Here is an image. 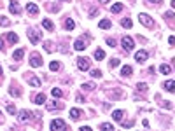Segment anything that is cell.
Instances as JSON below:
<instances>
[{"label": "cell", "mask_w": 175, "mask_h": 131, "mask_svg": "<svg viewBox=\"0 0 175 131\" xmlns=\"http://www.w3.org/2000/svg\"><path fill=\"white\" fill-rule=\"evenodd\" d=\"M100 128H102L103 131H112V129H114V124H111V122H103Z\"/></svg>", "instance_id": "obj_25"}, {"label": "cell", "mask_w": 175, "mask_h": 131, "mask_svg": "<svg viewBox=\"0 0 175 131\" xmlns=\"http://www.w3.org/2000/svg\"><path fill=\"white\" fill-rule=\"evenodd\" d=\"M33 101H35V103H37V105H42V103H44V101H46V96H44V95H42V93H40V95H37V96H35V98H33Z\"/></svg>", "instance_id": "obj_21"}, {"label": "cell", "mask_w": 175, "mask_h": 131, "mask_svg": "<svg viewBox=\"0 0 175 131\" xmlns=\"http://www.w3.org/2000/svg\"><path fill=\"white\" fill-rule=\"evenodd\" d=\"M30 65H32L33 68L40 67V65H42V56H40V54H37V53H33V54L30 56Z\"/></svg>", "instance_id": "obj_4"}, {"label": "cell", "mask_w": 175, "mask_h": 131, "mask_svg": "<svg viewBox=\"0 0 175 131\" xmlns=\"http://www.w3.org/2000/svg\"><path fill=\"white\" fill-rule=\"evenodd\" d=\"M165 18H166L168 21H172V18H173V11H170V12H166V14H165Z\"/></svg>", "instance_id": "obj_41"}, {"label": "cell", "mask_w": 175, "mask_h": 131, "mask_svg": "<svg viewBox=\"0 0 175 131\" xmlns=\"http://www.w3.org/2000/svg\"><path fill=\"white\" fill-rule=\"evenodd\" d=\"M112 117H114V121H116V122H121V121H123V117H124V114H123V110H116V112L112 114Z\"/></svg>", "instance_id": "obj_15"}, {"label": "cell", "mask_w": 175, "mask_h": 131, "mask_svg": "<svg viewBox=\"0 0 175 131\" xmlns=\"http://www.w3.org/2000/svg\"><path fill=\"white\" fill-rule=\"evenodd\" d=\"M82 89H86V91H91V89H93V84H90V82L82 84Z\"/></svg>", "instance_id": "obj_36"}, {"label": "cell", "mask_w": 175, "mask_h": 131, "mask_svg": "<svg viewBox=\"0 0 175 131\" xmlns=\"http://www.w3.org/2000/svg\"><path fill=\"white\" fill-rule=\"evenodd\" d=\"M123 47H124L126 51H131V49L135 47L133 38H131V37H123Z\"/></svg>", "instance_id": "obj_6"}, {"label": "cell", "mask_w": 175, "mask_h": 131, "mask_svg": "<svg viewBox=\"0 0 175 131\" xmlns=\"http://www.w3.org/2000/svg\"><path fill=\"white\" fill-rule=\"evenodd\" d=\"M117 65H119V59L117 58H112L111 59V67H117Z\"/></svg>", "instance_id": "obj_39"}, {"label": "cell", "mask_w": 175, "mask_h": 131, "mask_svg": "<svg viewBox=\"0 0 175 131\" xmlns=\"http://www.w3.org/2000/svg\"><path fill=\"white\" fill-rule=\"evenodd\" d=\"M75 28V23L72 19H65V30H74Z\"/></svg>", "instance_id": "obj_19"}, {"label": "cell", "mask_w": 175, "mask_h": 131, "mask_svg": "<svg viewBox=\"0 0 175 131\" xmlns=\"http://www.w3.org/2000/svg\"><path fill=\"white\" fill-rule=\"evenodd\" d=\"M81 131H91V128H90V126H82Z\"/></svg>", "instance_id": "obj_44"}, {"label": "cell", "mask_w": 175, "mask_h": 131, "mask_svg": "<svg viewBox=\"0 0 175 131\" xmlns=\"http://www.w3.org/2000/svg\"><path fill=\"white\" fill-rule=\"evenodd\" d=\"M77 67H79V70H90V59L88 58H79L77 59Z\"/></svg>", "instance_id": "obj_7"}, {"label": "cell", "mask_w": 175, "mask_h": 131, "mask_svg": "<svg viewBox=\"0 0 175 131\" xmlns=\"http://www.w3.org/2000/svg\"><path fill=\"white\" fill-rule=\"evenodd\" d=\"M18 115H19V121H23V122H30L32 117H35V114H32L30 110H21Z\"/></svg>", "instance_id": "obj_3"}, {"label": "cell", "mask_w": 175, "mask_h": 131, "mask_svg": "<svg viewBox=\"0 0 175 131\" xmlns=\"http://www.w3.org/2000/svg\"><path fill=\"white\" fill-rule=\"evenodd\" d=\"M44 49H46V51H47V53H51V51H53V44H51V42H49V40H47V42H46V44H44Z\"/></svg>", "instance_id": "obj_34"}, {"label": "cell", "mask_w": 175, "mask_h": 131, "mask_svg": "<svg viewBox=\"0 0 175 131\" xmlns=\"http://www.w3.org/2000/svg\"><path fill=\"white\" fill-rule=\"evenodd\" d=\"M138 19H140V23H142L144 26H149V28L152 26V19H151L147 14H144V12H142V14H138Z\"/></svg>", "instance_id": "obj_8"}, {"label": "cell", "mask_w": 175, "mask_h": 131, "mask_svg": "<svg viewBox=\"0 0 175 131\" xmlns=\"http://www.w3.org/2000/svg\"><path fill=\"white\" fill-rule=\"evenodd\" d=\"M100 2H102V4H109V0H100Z\"/></svg>", "instance_id": "obj_47"}, {"label": "cell", "mask_w": 175, "mask_h": 131, "mask_svg": "<svg viewBox=\"0 0 175 131\" xmlns=\"http://www.w3.org/2000/svg\"><path fill=\"white\" fill-rule=\"evenodd\" d=\"M161 107H166V108H173L172 101H165V103H161Z\"/></svg>", "instance_id": "obj_42"}, {"label": "cell", "mask_w": 175, "mask_h": 131, "mask_svg": "<svg viewBox=\"0 0 175 131\" xmlns=\"http://www.w3.org/2000/svg\"><path fill=\"white\" fill-rule=\"evenodd\" d=\"M67 128V122H65L63 119H54L53 122H51V129L53 131H56V129H65Z\"/></svg>", "instance_id": "obj_5"}, {"label": "cell", "mask_w": 175, "mask_h": 131, "mask_svg": "<svg viewBox=\"0 0 175 131\" xmlns=\"http://www.w3.org/2000/svg\"><path fill=\"white\" fill-rule=\"evenodd\" d=\"M28 82H30V86H33V87H39L42 82H40V79H37V77H28Z\"/></svg>", "instance_id": "obj_16"}, {"label": "cell", "mask_w": 175, "mask_h": 131, "mask_svg": "<svg viewBox=\"0 0 175 131\" xmlns=\"http://www.w3.org/2000/svg\"><path fill=\"white\" fill-rule=\"evenodd\" d=\"M96 14H98V11H96V9H91V11H90V16H96Z\"/></svg>", "instance_id": "obj_43"}, {"label": "cell", "mask_w": 175, "mask_h": 131, "mask_svg": "<svg viewBox=\"0 0 175 131\" xmlns=\"http://www.w3.org/2000/svg\"><path fill=\"white\" fill-rule=\"evenodd\" d=\"M42 25H44V28L49 30V32L54 30V25H53V21H51V19H42Z\"/></svg>", "instance_id": "obj_13"}, {"label": "cell", "mask_w": 175, "mask_h": 131, "mask_svg": "<svg viewBox=\"0 0 175 131\" xmlns=\"http://www.w3.org/2000/svg\"><path fill=\"white\" fill-rule=\"evenodd\" d=\"M111 11H112V12H121V11H123V4H119V2L114 4V5L111 7Z\"/></svg>", "instance_id": "obj_27"}, {"label": "cell", "mask_w": 175, "mask_h": 131, "mask_svg": "<svg viewBox=\"0 0 175 131\" xmlns=\"http://www.w3.org/2000/svg\"><path fill=\"white\" fill-rule=\"evenodd\" d=\"M61 108H63V103H58V101L47 103V110H49V112H53V110H61Z\"/></svg>", "instance_id": "obj_10"}, {"label": "cell", "mask_w": 175, "mask_h": 131, "mask_svg": "<svg viewBox=\"0 0 175 131\" xmlns=\"http://www.w3.org/2000/svg\"><path fill=\"white\" fill-rule=\"evenodd\" d=\"M163 87H165V89H166L168 93H173V80H166Z\"/></svg>", "instance_id": "obj_23"}, {"label": "cell", "mask_w": 175, "mask_h": 131, "mask_svg": "<svg viewBox=\"0 0 175 131\" xmlns=\"http://www.w3.org/2000/svg\"><path fill=\"white\" fill-rule=\"evenodd\" d=\"M28 38H30V42H32V44H39V40L42 38V35H40L37 30L30 28V30H28Z\"/></svg>", "instance_id": "obj_2"}, {"label": "cell", "mask_w": 175, "mask_h": 131, "mask_svg": "<svg viewBox=\"0 0 175 131\" xmlns=\"http://www.w3.org/2000/svg\"><path fill=\"white\" fill-rule=\"evenodd\" d=\"M2 49H4V40L0 38V51H2Z\"/></svg>", "instance_id": "obj_46"}, {"label": "cell", "mask_w": 175, "mask_h": 131, "mask_svg": "<svg viewBox=\"0 0 175 131\" xmlns=\"http://www.w3.org/2000/svg\"><path fill=\"white\" fill-rule=\"evenodd\" d=\"M49 68H51L53 72L60 70V63H58V61H51V63H49Z\"/></svg>", "instance_id": "obj_30"}, {"label": "cell", "mask_w": 175, "mask_h": 131, "mask_svg": "<svg viewBox=\"0 0 175 131\" xmlns=\"http://www.w3.org/2000/svg\"><path fill=\"white\" fill-rule=\"evenodd\" d=\"M121 25H123L124 28H131V26H133V21H131L130 18H126V19H123V21H121Z\"/></svg>", "instance_id": "obj_24"}, {"label": "cell", "mask_w": 175, "mask_h": 131, "mask_svg": "<svg viewBox=\"0 0 175 131\" xmlns=\"http://www.w3.org/2000/svg\"><path fill=\"white\" fill-rule=\"evenodd\" d=\"M109 96H111V98H121L123 93L121 91H112V93H109Z\"/></svg>", "instance_id": "obj_33"}, {"label": "cell", "mask_w": 175, "mask_h": 131, "mask_svg": "<svg viewBox=\"0 0 175 131\" xmlns=\"http://www.w3.org/2000/svg\"><path fill=\"white\" fill-rule=\"evenodd\" d=\"M135 59H137V61H145V59H147V51H138V53L135 54Z\"/></svg>", "instance_id": "obj_14"}, {"label": "cell", "mask_w": 175, "mask_h": 131, "mask_svg": "<svg viewBox=\"0 0 175 131\" xmlns=\"http://www.w3.org/2000/svg\"><path fill=\"white\" fill-rule=\"evenodd\" d=\"M9 91H11V95H12V96H19V95H21L18 87H12V89H9Z\"/></svg>", "instance_id": "obj_37"}, {"label": "cell", "mask_w": 175, "mask_h": 131, "mask_svg": "<svg viewBox=\"0 0 175 131\" xmlns=\"http://www.w3.org/2000/svg\"><path fill=\"white\" fill-rule=\"evenodd\" d=\"M100 28H111V21H109V19H102L100 21Z\"/></svg>", "instance_id": "obj_31"}, {"label": "cell", "mask_w": 175, "mask_h": 131, "mask_svg": "<svg viewBox=\"0 0 175 131\" xmlns=\"http://www.w3.org/2000/svg\"><path fill=\"white\" fill-rule=\"evenodd\" d=\"M91 77H96V79L102 77V72H100V70H93V72H91Z\"/></svg>", "instance_id": "obj_38"}, {"label": "cell", "mask_w": 175, "mask_h": 131, "mask_svg": "<svg viewBox=\"0 0 175 131\" xmlns=\"http://www.w3.org/2000/svg\"><path fill=\"white\" fill-rule=\"evenodd\" d=\"M131 72H133V70H131V67H128V65H126V67H123V70H121V75L130 77V75H131Z\"/></svg>", "instance_id": "obj_22"}, {"label": "cell", "mask_w": 175, "mask_h": 131, "mask_svg": "<svg viewBox=\"0 0 175 131\" xmlns=\"http://www.w3.org/2000/svg\"><path fill=\"white\" fill-rule=\"evenodd\" d=\"M0 25H2V26H7V25H9V19H7L5 16H2V18H0Z\"/></svg>", "instance_id": "obj_35"}, {"label": "cell", "mask_w": 175, "mask_h": 131, "mask_svg": "<svg viewBox=\"0 0 175 131\" xmlns=\"http://www.w3.org/2000/svg\"><path fill=\"white\" fill-rule=\"evenodd\" d=\"M137 91H140V93H145V91H147V84H145V82H140V84H137Z\"/></svg>", "instance_id": "obj_26"}, {"label": "cell", "mask_w": 175, "mask_h": 131, "mask_svg": "<svg viewBox=\"0 0 175 131\" xmlns=\"http://www.w3.org/2000/svg\"><path fill=\"white\" fill-rule=\"evenodd\" d=\"M0 115H2V112H0Z\"/></svg>", "instance_id": "obj_49"}, {"label": "cell", "mask_w": 175, "mask_h": 131, "mask_svg": "<svg viewBox=\"0 0 175 131\" xmlns=\"http://www.w3.org/2000/svg\"><path fill=\"white\" fill-rule=\"evenodd\" d=\"M5 108H7V112H9V114H11V115H12V114H16V107H14V105H12V103H9V105H7V107H5Z\"/></svg>", "instance_id": "obj_32"}, {"label": "cell", "mask_w": 175, "mask_h": 131, "mask_svg": "<svg viewBox=\"0 0 175 131\" xmlns=\"http://www.w3.org/2000/svg\"><path fill=\"white\" fill-rule=\"evenodd\" d=\"M26 11H28L30 14H33V16H35V14H39V5H35V4H32V2H30V4H26Z\"/></svg>", "instance_id": "obj_12"}, {"label": "cell", "mask_w": 175, "mask_h": 131, "mask_svg": "<svg viewBox=\"0 0 175 131\" xmlns=\"http://www.w3.org/2000/svg\"><path fill=\"white\" fill-rule=\"evenodd\" d=\"M70 117H72L74 121H77V119L81 117V110H79V108H72V110H70Z\"/></svg>", "instance_id": "obj_17"}, {"label": "cell", "mask_w": 175, "mask_h": 131, "mask_svg": "<svg viewBox=\"0 0 175 131\" xmlns=\"http://www.w3.org/2000/svg\"><path fill=\"white\" fill-rule=\"evenodd\" d=\"M5 37H7V40H9V42H12V44H16V42L19 40V38H18V35H16V33H12V32H11V33H5Z\"/></svg>", "instance_id": "obj_18"}, {"label": "cell", "mask_w": 175, "mask_h": 131, "mask_svg": "<svg viewBox=\"0 0 175 131\" xmlns=\"http://www.w3.org/2000/svg\"><path fill=\"white\" fill-rule=\"evenodd\" d=\"M90 38V35H84V38H77L74 42V49L75 51H84L86 49V40Z\"/></svg>", "instance_id": "obj_1"}, {"label": "cell", "mask_w": 175, "mask_h": 131, "mask_svg": "<svg viewBox=\"0 0 175 131\" xmlns=\"http://www.w3.org/2000/svg\"><path fill=\"white\" fill-rule=\"evenodd\" d=\"M51 93H53V96H56V98H61V96H63V91H61V89H58V87L51 89Z\"/></svg>", "instance_id": "obj_29"}, {"label": "cell", "mask_w": 175, "mask_h": 131, "mask_svg": "<svg viewBox=\"0 0 175 131\" xmlns=\"http://www.w3.org/2000/svg\"><path fill=\"white\" fill-rule=\"evenodd\" d=\"M159 72H161L163 75H168V74L172 72V68L168 67V65H165V63H163V65H161V67H159Z\"/></svg>", "instance_id": "obj_20"}, {"label": "cell", "mask_w": 175, "mask_h": 131, "mask_svg": "<svg viewBox=\"0 0 175 131\" xmlns=\"http://www.w3.org/2000/svg\"><path fill=\"white\" fill-rule=\"evenodd\" d=\"M23 56H25V49H23V47H19V49H16V51H14V54H12V58H14L16 61H19V59L23 58Z\"/></svg>", "instance_id": "obj_11"}, {"label": "cell", "mask_w": 175, "mask_h": 131, "mask_svg": "<svg viewBox=\"0 0 175 131\" xmlns=\"http://www.w3.org/2000/svg\"><path fill=\"white\" fill-rule=\"evenodd\" d=\"M9 11L12 14H19L21 12V7H19V4L16 2V0H11V2H9Z\"/></svg>", "instance_id": "obj_9"}, {"label": "cell", "mask_w": 175, "mask_h": 131, "mask_svg": "<svg viewBox=\"0 0 175 131\" xmlns=\"http://www.w3.org/2000/svg\"><path fill=\"white\" fill-rule=\"evenodd\" d=\"M107 44H109L111 47H114V46H116V40H114V38H107Z\"/></svg>", "instance_id": "obj_40"}, {"label": "cell", "mask_w": 175, "mask_h": 131, "mask_svg": "<svg viewBox=\"0 0 175 131\" xmlns=\"http://www.w3.org/2000/svg\"><path fill=\"white\" fill-rule=\"evenodd\" d=\"M149 2H152V4H161L163 0H149Z\"/></svg>", "instance_id": "obj_45"}, {"label": "cell", "mask_w": 175, "mask_h": 131, "mask_svg": "<svg viewBox=\"0 0 175 131\" xmlns=\"http://www.w3.org/2000/svg\"><path fill=\"white\" fill-rule=\"evenodd\" d=\"M0 75H2V67H0Z\"/></svg>", "instance_id": "obj_48"}, {"label": "cell", "mask_w": 175, "mask_h": 131, "mask_svg": "<svg viewBox=\"0 0 175 131\" xmlns=\"http://www.w3.org/2000/svg\"><path fill=\"white\" fill-rule=\"evenodd\" d=\"M95 58L100 61V59H103V58H105V53H103L102 49H96V51H95Z\"/></svg>", "instance_id": "obj_28"}]
</instances>
